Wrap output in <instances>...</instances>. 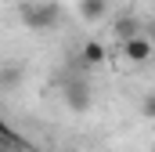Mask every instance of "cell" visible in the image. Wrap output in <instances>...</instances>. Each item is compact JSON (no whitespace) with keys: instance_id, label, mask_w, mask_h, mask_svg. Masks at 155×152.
<instances>
[{"instance_id":"6da1fadb","label":"cell","mask_w":155,"mask_h":152,"mask_svg":"<svg viewBox=\"0 0 155 152\" xmlns=\"http://www.w3.org/2000/svg\"><path fill=\"white\" fill-rule=\"evenodd\" d=\"M22 22H25L29 29H51V26L58 22V7H54V4H29V7L22 11Z\"/></svg>"},{"instance_id":"7a4b0ae2","label":"cell","mask_w":155,"mask_h":152,"mask_svg":"<svg viewBox=\"0 0 155 152\" xmlns=\"http://www.w3.org/2000/svg\"><path fill=\"white\" fill-rule=\"evenodd\" d=\"M90 98H94V91H90V83L87 80H69L65 83V105L72 109V112H87L90 109Z\"/></svg>"},{"instance_id":"3957f363","label":"cell","mask_w":155,"mask_h":152,"mask_svg":"<svg viewBox=\"0 0 155 152\" xmlns=\"http://www.w3.org/2000/svg\"><path fill=\"white\" fill-rule=\"evenodd\" d=\"M152 51H155V43H152V36H144V33L123 43V54H126L130 62H148V58H152Z\"/></svg>"},{"instance_id":"277c9868","label":"cell","mask_w":155,"mask_h":152,"mask_svg":"<svg viewBox=\"0 0 155 152\" xmlns=\"http://www.w3.org/2000/svg\"><path fill=\"white\" fill-rule=\"evenodd\" d=\"M112 33H116V40H119V43H126V40L141 36V22H137L134 15H119L116 22H112Z\"/></svg>"},{"instance_id":"5b68a950","label":"cell","mask_w":155,"mask_h":152,"mask_svg":"<svg viewBox=\"0 0 155 152\" xmlns=\"http://www.w3.org/2000/svg\"><path fill=\"white\" fill-rule=\"evenodd\" d=\"M105 11H108V0H79V15H83L87 22L105 18Z\"/></svg>"},{"instance_id":"8992f818","label":"cell","mask_w":155,"mask_h":152,"mask_svg":"<svg viewBox=\"0 0 155 152\" xmlns=\"http://www.w3.org/2000/svg\"><path fill=\"white\" fill-rule=\"evenodd\" d=\"M101 62H105V43L101 40L83 43V65H101Z\"/></svg>"},{"instance_id":"52a82bcc","label":"cell","mask_w":155,"mask_h":152,"mask_svg":"<svg viewBox=\"0 0 155 152\" xmlns=\"http://www.w3.org/2000/svg\"><path fill=\"white\" fill-rule=\"evenodd\" d=\"M141 116H148V119H155V91L141 98Z\"/></svg>"},{"instance_id":"ba28073f","label":"cell","mask_w":155,"mask_h":152,"mask_svg":"<svg viewBox=\"0 0 155 152\" xmlns=\"http://www.w3.org/2000/svg\"><path fill=\"white\" fill-rule=\"evenodd\" d=\"M152 152H155V145H152Z\"/></svg>"}]
</instances>
